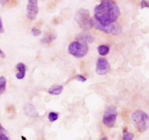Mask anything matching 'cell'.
Segmentation results:
<instances>
[{
    "label": "cell",
    "mask_w": 149,
    "mask_h": 140,
    "mask_svg": "<svg viewBox=\"0 0 149 140\" xmlns=\"http://www.w3.org/2000/svg\"><path fill=\"white\" fill-rule=\"evenodd\" d=\"M119 15L120 10L114 1H102L95 7V20L101 25H109L116 23Z\"/></svg>",
    "instance_id": "6da1fadb"
},
{
    "label": "cell",
    "mask_w": 149,
    "mask_h": 140,
    "mask_svg": "<svg viewBox=\"0 0 149 140\" xmlns=\"http://www.w3.org/2000/svg\"><path fill=\"white\" fill-rule=\"evenodd\" d=\"M75 20L79 27L87 31L93 27V19L90 17V12L86 9H79L75 14Z\"/></svg>",
    "instance_id": "7a4b0ae2"
},
{
    "label": "cell",
    "mask_w": 149,
    "mask_h": 140,
    "mask_svg": "<svg viewBox=\"0 0 149 140\" xmlns=\"http://www.w3.org/2000/svg\"><path fill=\"white\" fill-rule=\"evenodd\" d=\"M132 120L140 132H145L149 127V116L143 110H136L132 115Z\"/></svg>",
    "instance_id": "3957f363"
},
{
    "label": "cell",
    "mask_w": 149,
    "mask_h": 140,
    "mask_svg": "<svg viewBox=\"0 0 149 140\" xmlns=\"http://www.w3.org/2000/svg\"><path fill=\"white\" fill-rule=\"evenodd\" d=\"M68 51L69 54H71L73 56L78 58H81L87 55V54L88 53V44L83 43V42H78V41H75L70 44L68 48Z\"/></svg>",
    "instance_id": "277c9868"
},
{
    "label": "cell",
    "mask_w": 149,
    "mask_h": 140,
    "mask_svg": "<svg viewBox=\"0 0 149 140\" xmlns=\"http://www.w3.org/2000/svg\"><path fill=\"white\" fill-rule=\"evenodd\" d=\"M93 26H94L97 30L105 32L108 34L119 35L122 31V26L117 23H113L109 25H101L97 23L95 19H93Z\"/></svg>",
    "instance_id": "5b68a950"
},
{
    "label": "cell",
    "mask_w": 149,
    "mask_h": 140,
    "mask_svg": "<svg viewBox=\"0 0 149 140\" xmlns=\"http://www.w3.org/2000/svg\"><path fill=\"white\" fill-rule=\"evenodd\" d=\"M117 117V112L113 105L108 106L103 116V123L107 127H113L115 125Z\"/></svg>",
    "instance_id": "8992f818"
},
{
    "label": "cell",
    "mask_w": 149,
    "mask_h": 140,
    "mask_svg": "<svg viewBox=\"0 0 149 140\" xmlns=\"http://www.w3.org/2000/svg\"><path fill=\"white\" fill-rule=\"evenodd\" d=\"M110 70V64L109 61L103 58H97L96 62V73L98 75H106Z\"/></svg>",
    "instance_id": "52a82bcc"
},
{
    "label": "cell",
    "mask_w": 149,
    "mask_h": 140,
    "mask_svg": "<svg viewBox=\"0 0 149 140\" xmlns=\"http://www.w3.org/2000/svg\"><path fill=\"white\" fill-rule=\"evenodd\" d=\"M39 12L38 2L36 0H29L27 5V13L26 17L30 20H35Z\"/></svg>",
    "instance_id": "ba28073f"
},
{
    "label": "cell",
    "mask_w": 149,
    "mask_h": 140,
    "mask_svg": "<svg viewBox=\"0 0 149 140\" xmlns=\"http://www.w3.org/2000/svg\"><path fill=\"white\" fill-rule=\"evenodd\" d=\"M76 39H77L78 42H83V43H85L87 44L93 43V41H94V38L93 37V36H91V35H90L87 33H79V34L77 35Z\"/></svg>",
    "instance_id": "9c48e42d"
},
{
    "label": "cell",
    "mask_w": 149,
    "mask_h": 140,
    "mask_svg": "<svg viewBox=\"0 0 149 140\" xmlns=\"http://www.w3.org/2000/svg\"><path fill=\"white\" fill-rule=\"evenodd\" d=\"M16 68H17V70L18 71V72H17L15 75L16 78L19 80L23 79L25 76H26V70L25 64L22 63V62H20V63H18L17 65H16Z\"/></svg>",
    "instance_id": "30bf717a"
},
{
    "label": "cell",
    "mask_w": 149,
    "mask_h": 140,
    "mask_svg": "<svg viewBox=\"0 0 149 140\" xmlns=\"http://www.w3.org/2000/svg\"><path fill=\"white\" fill-rule=\"evenodd\" d=\"M24 111L25 113L29 116H33V117H34V116H38L34 107H33V105L31 104H27L26 105H25Z\"/></svg>",
    "instance_id": "8fae6325"
},
{
    "label": "cell",
    "mask_w": 149,
    "mask_h": 140,
    "mask_svg": "<svg viewBox=\"0 0 149 140\" xmlns=\"http://www.w3.org/2000/svg\"><path fill=\"white\" fill-rule=\"evenodd\" d=\"M63 86L57 85L56 84V85H53L52 87H51L48 92L51 95H59L63 91Z\"/></svg>",
    "instance_id": "7c38bea8"
},
{
    "label": "cell",
    "mask_w": 149,
    "mask_h": 140,
    "mask_svg": "<svg viewBox=\"0 0 149 140\" xmlns=\"http://www.w3.org/2000/svg\"><path fill=\"white\" fill-rule=\"evenodd\" d=\"M97 52H98L99 55H106L109 52V47L106 45H100L97 47Z\"/></svg>",
    "instance_id": "4fadbf2b"
},
{
    "label": "cell",
    "mask_w": 149,
    "mask_h": 140,
    "mask_svg": "<svg viewBox=\"0 0 149 140\" xmlns=\"http://www.w3.org/2000/svg\"><path fill=\"white\" fill-rule=\"evenodd\" d=\"M7 79L4 76H0V94H3L6 90Z\"/></svg>",
    "instance_id": "5bb4252c"
},
{
    "label": "cell",
    "mask_w": 149,
    "mask_h": 140,
    "mask_svg": "<svg viewBox=\"0 0 149 140\" xmlns=\"http://www.w3.org/2000/svg\"><path fill=\"white\" fill-rule=\"evenodd\" d=\"M134 138V134L131 132H128L127 129L125 128L123 129V137L122 140H132Z\"/></svg>",
    "instance_id": "9a60e30c"
},
{
    "label": "cell",
    "mask_w": 149,
    "mask_h": 140,
    "mask_svg": "<svg viewBox=\"0 0 149 140\" xmlns=\"http://www.w3.org/2000/svg\"><path fill=\"white\" fill-rule=\"evenodd\" d=\"M58 114L55 112H50L48 115V119L50 122H54L55 121L58 120Z\"/></svg>",
    "instance_id": "2e32d148"
},
{
    "label": "cell",
    "mask_w": 149,
    "mask_h": 140,
    "mask_svg": "<svg viewBox=\"0 0 149 140\" xmlns=\"http://www.w3.org/2000/svg\"><path fill=\"white\" fill-rule=\"evenodd\" d=\"M55 39V36H52V35H49V36H45V37L42 39V42H43V43H49V42H51L53 39Z\"/></svg>",
    "instance_id": "e0dca14e"
},
{
    "label": "cell",
    "mask_w": 149,
    "mask_h": 140,
    "mask_svg": "<svg viewBox=\"0 0 149 140\" xmlns=\"http://www.w3.org/2000/svg\"><path fill=\"white\" fill-rule=\"evenodd\" d=\"M31 33L34 36H38L42 33V31H41L39 29L36 28H32L31 30Z\"/></svg>",
    "instance_id": "ac0fdd59"
},
{
    "label": "cell",
    "mask_w": 149,
    "mask_h": 140,
    "mask_svg": "<svg viewBox=\"0 0 149 140\" xmlns=\"http://www.w3.org/2000/svg\"><path fill=\"white\" fill-rule=\"evenodd\" d=\"M76 79H77V81H80V82H84V81H86V80H87L85 77H84L81 75H77V76H76Z\"/></svg>",
    "instance_id": "d6986e66"
},
{
    "label": "cell",
    "mask_w": 149,
    "mask_h": 140,
    "mask_svg": "<svg viewBox=\"0 0 149 140\" xmlns=\"http://www.w3.org/2000/svg\"><path fill=\"white\" fill-rule=\"evenodd\" d=\"M141 7L144 8V7H148L149 8V3L146 1H141Z\"/></svg>",
    "instance_id": "ffe728a7"
},
{
    "label": "cell",
    "mask_w": 149,
    "mask_h": 140,
    "mask_svg": "<svg viewBox=\"0 0 149 140\" xmlns=\"http://www.w3.org/2000/svg\"><path fill=\"white\" fill-rule=\"evenodd\" d=\"M0 140H10L6 134H0Z\"/></svg>",
    "instance_id": "44dd1931"
},
{
    "label": "cell",
    "mask_w": 149,
    "mask_h": 140,
    "mask_svg": "<svg viewBox=\"0 0 149 140\" xmlns=\"http://www.w3.org/2000/svg\"><path fill=\"white\" fill-rule=\"evenodd\" d=\"M4 32V28H3V23L2 20H1V17H0V33H3Z\"/></svg>",
    "instance_id": "7402d4cb"
},
{
    "label": "cell",
    "mask_w": 149,
    "mask_h": 140,
    "mask_svg": "<svg viewBox=\"0 0 149 140\" xmlns=\"http://www.w3.org/2000/svg\"><path fill=\"white\" fill-rule=\"evenodd\" d=\"M6 133H7L6 130L4 129V128L1 126V123H0V134H6Z\"/></svg>",
    "instance_id": "603a6c76"
},
{
    "label": "cell",
    "mask_w": 149,
    "mask_h": 140,
    "mask_svg": "<svg viewBox=\"0 0 149 140\" xmlns=\"http://www.w3.org/2000/svg\"><path fill=\"white\" fill-rule=\"evenodd\" d=\"M5 57V55H4V53L3 52V51H1V49H0V58H4Z\"/></svg>",
    "instance_id": "cb8c5ba5"
},
{
    "label": "cell",
    "mask_w": 149,
    "mask_h": 140,
    "mask_svg": "<svg viewBox=\"0 0 149 140\" xmlns=\"http://www.w3.org/2000/svg\"><path fill=\"white\" fill-rule=\"evenodd\" d=\"M100 140H108V138L106 137H102Z\"/></svg>",
    "instance_id": "d4e9b609"
},
{
    "label": "cell",
    "mask_w": 149,
    "mask_h": 140,
    "mask_svg": "<svg viewBox=\"0 0 149 140\" xmlns=\"http://www.w3.org/2000/svg\"><path fill=\"white\" fill-rule=\"evenodd\" d=\"M21 139H23V140H26V139L24 137H21Z\"/></svg>",
    "instance_id": "484cf974"
}]
</instances>
